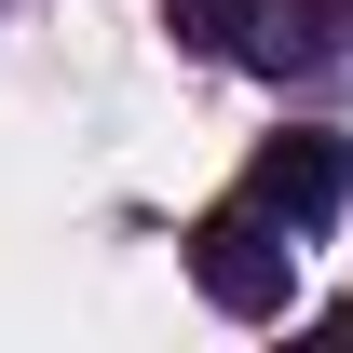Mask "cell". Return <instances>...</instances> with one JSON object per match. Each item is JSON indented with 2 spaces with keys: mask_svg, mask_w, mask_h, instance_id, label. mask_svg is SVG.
I'll list each match as a JSON object with an SVG mask.
<instances>
[{
  "mask_svg": "<svg viewBox=\"0 0 353 353\" xmlns=\"http://www.w3.org/2000/svg\"><path fill=\"white\" fill-rule=\"evenodd\" d=\"M190 285H204L218 312H285V218L218 204V218L190 231Z\"/></svg>",
  "mask_w": 353,
  "mask_h": 353,
  "instance_id": "obj_1",
  "label": "cell"
},
{
  "mask_svg": "<svg viewBox=\"0 0 353 353\" xmlns=\"http://www.w3.org/2000/svg\"><path fill=\"white\" fill-rule=\"evenodd\" d=\"M340 190H353L340 136H272L259 176H245V204H259V218H285V231H326V218H340Z\"/></svg>",
  "mask_w": 353,
  "mask_h": 353,
  "instance_id": "obj_2",
  "label": "cell"
},
{
  "mask_svg": "<svg viewBox=\"0 0 353 353\" xmlns=\"http://www.w3.org/2000/svg\"><path fill=\"white\" fill-rule=\"evenodd\" d=\"M218 41L245 54V68H272V82H285V68H312V54H326V0H231Z\"/></svg>",
  "mask_w": 353,
  "mask_h": 353,
  "instance_id": "obj_3",
  "label": "cell"
},
{
  "mask_svg": "<svg viewBox=\"0 0 353 353\" xmlns=\"http://www.w3.org/2000/svg\"><path fill=\"white\" fill-rule=\"evenodd\" d=\"M163 14H176V41H218L231 28V0H163Z\"/></svg>",
  "mask_w": 353,
  "mask_h": 353,
  "instance_id": "obj_4",
  "label": "cell"
}]
</instances>
